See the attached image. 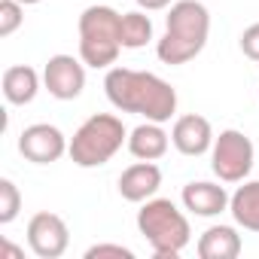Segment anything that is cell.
Here are the masks:
<instances>
[{
	"instance_id": "obj_18",
	"label": "cell",
	"mask_w": 259,
	"mask_h": 259,
	"mask_svg": "<svg viewBox=\"0 0 259 259\" xmlns=\"http://www.w3.org/2000/svg\"><path fill=\"white\" fill-rule=\"evenodd\" d=\"M19 210H22V192L10 177H4L0 180V226H10L19 217Z\"/></svg>"
},
{
	"instance_id": "obj_12",
	"label": "cell",
	"mask_w": 259,
	"mask_h": 259,
	"mask_svg": "<svg viewBox=\"0 0 259 259\" xmlns=\"http://www.w3.org/2000/svg\"><path fill=\"white\" fill-rule=\"evenodd\" d=\"M229 198H232V195L226 192V186L210 183V180H192V183H186L183 192H180L183 207H186L189 213H195V217H204V220L220 217L223 210H229Z\"/></svg>"
},
{
	"instance_id": "obj_5",
	"label": "cell",
	"mask_w": 259,
	"mask_h": 259,
	"mask_svg": "<svg viewBox=\"0 0 259 259\" xmlns=\"http://www.w3.org/2000/svg\"><path fill=\"white\" fill-rule=\"evenodd\" d=\"M122 16L113 7L95 4L85 7L79 16V58L85 67H113L119 52H122V37H119Z\"/></svg>"
},
{
	"instance_id": "obj_19",
	"label": "cell",
	"mask_w": 259,
	"mask_h": 259,
	"mask_svg": "<svg viewBox=\"0 0 259 259\" xmlns=\"http://www.w3.org/2000/svg\"><path fill=\"white\" fill-rule=\"evenodd\" d=\"M25 22V4L19 0H0V37H13Z\"/></svg>"
},
{
	"instance_id": "obj_1",
	"label": "cell",
	"mask_w": 259,
	"mask_h": 259,
	"mask_svg": "<svg viewBox=\"0 0 259 259\" xmlns=\"http://www.w3.org/2000/svg\"><path fill=\"white\" fill-rule=\"evenodd\" d=\"M104 95L119 113H135L150 122H168L177 113V89L150 70L107 67Z\"/></svg>"
},
{
	"instance_id": "obj_21",
	"label": "cell",
	"mask_w": 259,
	"mask_h": 259,
	"mask_svg": "<svg viewBox=\"0 0 259 259\" xmlns=\"http://www.w3.org/2000/svg\"><path fill=\"white\" fill-rule=\"evenodd\" d=\"M238 46H241V52H244L250 61H256V64H259V22H253V25H247V28H244V34H241Z\"/></svg>"
},
{
	"instance_id": "obj_17",
	"label": "cell",
	"mask_w": 259,
	"mask_h": 259,
	"mask_svg": "<svg viewBox=\"0 0 259 259\" xmlns=\"http://www.w3.org/2000/svg\"><path fill=\"white\" fill-rule=\"evenodd\" d=\"M119 37H122V49H144L153 40V19L144 10L122 13Z\"/></svg>"
},
{
	"instance_id": "obj_10",
	"label": "cell",
	"mask_w": 259,
	"mask_h": 259,
	"mask_svg": "<svg viewBox=\"0 0 259 259\" xmlns=\"http://www.w3.org/2000/svg\"><path fill=\"white\" fill-rule=\"evenodd\" d=\"M213 128L204 116L198 113H186V116H177L174 119V128H171V144L177 153L189 156V159H198L204 153H210L213 147Z\"/></svg>"
},
{
	"instance_id": "obj_24",
	"label": "cell",
	"mask_w": 259,
	"mask_h": 259,
	"mask_svg": "<svg viewBox=\"0 0 259 259\" xmlns=\"http://www.w3.org/2000/svg\"><path fill=\"white\" fill-rule=\"evenodd\" d=\"M19 4H25V7H34V4H43V0H19Z\"/></svg>"
},
{
	"instance_id": "obj_4",
	"label": "cell",
	"mask_w": 259,
	"mask_h": 259,
	"mask_svg": "<svg viewBox=\"0 0 259 259\" xmlns=\"http://www.w3.org/2000/svg\"><path fill=\"white\" fill-rule=\"evenodd\" d=\"M122 144H128L122 119L113 113H95L73 132L67 156L76 168H101L122 150Z\"/></svg>"
},
{
	"instance_id": "obj_3",
	"label": "cell",
	"mask_w": 259,
	"mask_h": 259,
	"mask_svg": "<svg viewBox=\"0 0 259 259\" xmlns=\"http://www.w3.org/2000/svg\"><path fill=\"white\" fill-rule=\"evenodd\" d=\"M138 229L159 259H177L192 241L189 220L171 198H147L138 210Z\"/></svg>"
},
{
	"instance_id": "obj_7",
	"label": "cell",
	"mask_w": 259,
	"mask_h": 259,
	"mask_svg": "<svg viewBox=\"0 0 259 259\" xmlns=\"http://www.w3.org/2000/svg\"><path fill=\"white\" fill-rule=\"evenodd\" d=\"M67 244H70V229L58 213L40 210L28 220V247H31L34 256L58 259V256L67 253Z\"/></svg>"
},
{
	"instance_id": "obj_11",
	"label": "cell",
	"mask_w": 259,
	"mask_h": 259,
	"mask_svg": "<svg viewBox=\"0 0 259 259\" xmlns=\"http://www.w3.org/2000/svg\"><path fill=\"white\" fill-rule=\"evenodd\" d=\"M162 186V168L156 162H135L119 174V195L132 204H144Z\"/></svg>"
},
{
	"instance_id": "obj_20",
	"label": "cell",
	"mask_w": 259,
	"mask_h": 259,
	"mask_svg": "<svg viewBox=\"0 0 259 259\" xmlns=\"http://www.w3.org/2000/svg\"><path fill=\"white\" fill-rule=\"evenodd\" d=\"M104 256H116V259H135L132 247H122V244H92L85 250V259H104Z\"/></svg>"
},
{
	"instance_id": "obj_15",
	"label": "cell",
	"mask_w": 259,
	"mask_h": 259,
	"mask_svg": "<svg viewBox=\"0 0 259 259\" xmlns=\"http://www.w3.org/2000/svg\"><path fill=\"white\" fill-rule=\"evenodd\" d=\"M229 213L235 226L259 235V180H241V186L229 198Z\"/></svg>"
},
{
	"instance_id": "obj_25",
	"label": "cell",
	"mask_w": 259,
	"mask_h": 259,
	"mask_svg": "<svg viewBox=\"0 0 259 259\" xmlns=\"http://www.w3.org/2000/svg\"><path fill=\"white\" fill-rule=\"evenodd\" d=\"M256 85H259V82H256Z\"/></svg>"
},
{
	"instance_id": "obj_2",
	"label": "cell",
	"mask_w": 259,
	"mask_h": 259,
	"mask_svg": "<svg viewBox=\"0 0 259 259\" xmlns=\"http://www.w3.org/2000/svg\"><path fill=\"white\" fill-rule=\"evenodd\" d=\"M210 37V13L198 0H177L168 10V28L156 43V55L162 64L180 67L198 58Z\"/></svg>"
},
{
	"instance_id": "obj_9",
	"label": "cell",
	"mask_w": 259,
	"mask_h": 259,
	"mask_svg": "<svg viewBox=\"0 0 259 259\" xmlns=\"http://www.w3.org/2000/svg\"><path fill=\"white\" fill-rule=\"evenodd\" d=\"M43 85L58 101H73L85 89V61L73 55H52L43 67Z\"/></svg>"
},
{
	"instance_id": "obj_13",
	"label": "cell",
	"mask_w": 259,
	"mask_h": 259,
	"mask_svg": "<svg viewBox=\"0 0 259 259\" xmlns=\"http://www.w3.org/2000/svg\"><path fill=\"white\" fill-rule=\"evenodd\" d=\"M171 147V135L162 128V122H141L128 132V153L144 162H159Z\"/></svg>"
},
{
	"instance_id": "obj_6",
	"label": "cell",
	"mask_w": 259,
	"mask_h": 259,
	"mask_svg": "<svg viewBox=\"0 0 259 259\" xmlns=\"http://www.w3.org/2000/svg\"><path fill=\"white\" fill-rule=\"evenodd\" d=\"M256 162V150L253 141L238 132V128H226L213 138L210 147V171L220 177V183H241L250 177Z\"/></svg>"
},
{
	"instance_id": "obj_16",
	"label": "cell",
	"mask_w": 259,
	"mask_h": 259,
	"mask_svg": "<svg viewBox=\"0 0 259 259\" xmlns=\"http://www.w3.org/2000/svg\"><path fill=\"white\" fill-rule=\"evenodd\" d=\"M40 92V73L28 64H16L4 70V98L13 107H25L37 98Z\"/></svg>"
},
{
	"instance_id": "obj_8",
	"label": "cell",
	"mask_w": 259,
	"mask_h": 259,
	"mask_svg": "<svg viewBox=\"0 0 259 259\" xmlns=\"http://www.w3.org/2000/svg\"><path fill=\"white\" fill-rule=\"evenodd\" d=\"M70 150V141L64 138L61 128L49 122H34L19 135V153L34 165H52Z\"/></svg>"
},
{
	"instance_id": "obj_23",
	"label": "cell",
	"mask_w": 259,
	"mask_h": 259,
	"mask_svg": "<svg viewBox=\"0 0 259 259\" xmlns=\"http://www.w3.org/2000/svg\"><path fill=\"white\" fill-rule=\"evenodd\" d=\"M0 247H4V253H7V256H13V259H19V256H22V250H19V247H13L10 241H4Z\"/></svg>"
},
{
	"instance_id": "obj_22",
	"label": "cell",
	"mask_w": 259,
	"mask_h": 259,
	"mask_svg": "<svg viewBox=\"0 0 259 259\" xmlns=\"http://www.w3.org/2000/svg\"><path fill=\"white\" fill-rule=\"evenodd\" d=\"M138 4V10H144V13H159V10H168L174 0H135Z\"/></svg>"
},
{
	"instance_id": "obj_14",
	"label": "cell",
	"mask_w": 259,
	"mask_h": 259,
	"mask_svg": "<svg viewBox=\"0 0 259 259\" xmlns=\"http://www.w3.org/2000/svg\"><path fill=\"white\" fill-rule=\"evenodd\" d=\"M201 259H235L241 256V235L235 226H210L201 232L198 244H195Z\"/></svg>"
}]
</instances>
